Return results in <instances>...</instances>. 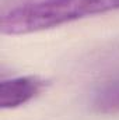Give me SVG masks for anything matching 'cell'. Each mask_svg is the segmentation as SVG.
Segmentation results:
<instances>
[{
    "label": "cell",
    "mask_w": 119,
    "mask_h": 120,
    "mask_svg": "<svg viewBox=\"0 0 119 120\" xmlns=\"http://www.w3.org/2000/svg\"><path fill=\"white\" fill-rule=\"evenodd\" d=\"M119 10V0H16L0 13V32L17 36L48 31Z\"/></svg>",
    "instance_id": "6da1fadb"
},
{
    "label": "cell",
    "mask_w": 119,
    "mask_h": 120,
    "mask_svg": "<svg viewBox=\"0 0 119 120\" xmlns=\"http://www.w3.org/2000/svg\"><path fill=\"white\" fill-rule=\"evenodd\" d=\"M91 106L101 115L119 113V74L104 81L94 91Z\"/></svg>",
    "instance_id": "3957f363"
},
{
    "label": "cell",
    "mask_w": 119,
    "mask_h": 120,
    "mask_svg": "<svg viewBox=\"0 0 119 120\" xmlns=\"http://www.w3.org/2000/svg\"><path fill=\"white\" fill-rule=\"evenodd\" d=\"M49 82L39 75H18L0 82V108L16 109L38 98Z\"/></svg>",
    "instance_id": "7a4b0ae2"
}]
</instances>
